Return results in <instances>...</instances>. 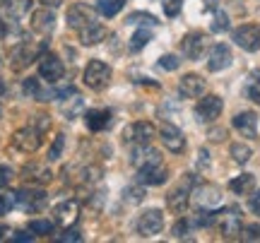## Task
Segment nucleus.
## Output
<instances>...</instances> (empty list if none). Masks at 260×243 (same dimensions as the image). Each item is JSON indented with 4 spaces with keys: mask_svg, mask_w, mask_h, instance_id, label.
<instances>
[{
    "mask_svg": "<svg viewBox=\"0 0 260 243\" xmlns=\"http://www.w3.org/2000/svg\"><path fill=\"white\" fill-rule=\"evenodd\" d=\"M234 44L243 51H258L260 48V24H243V27L234 29Z\"/></svg>",
    "mask_w": 260,
    "mask_h": 243,
    "instance_id": "nucleus-7",
    "label": "nucleus"
},
{
    "mask_svg": "<svg viewBox=\"0 0 260 243\" xmlns=\"http://www.w3.org/2000/svg\"><path fill=\"white\" fill-rule=\"evenodd\" d=\"M193 186H195V176L193 173H183L181 183L167 195V205L171 212H176V215H183V212H186L188 202H190V195H193Z\"/></svg>",
    "mask_w": 260,
    "mask_h": 243,
    "instance_id": "nucleus-1",
    "label": "nucleus"
},
{
    "mask_svg": "<svg viewBox=\"0 0 260 243\" xmlns=\"http://www.w3.org/2000/svg\"><path fill=\"white\" fill-rule=\"evenodd\" d=\"M128 22L130 24H159L157 22V17H152V15H145V12H135V15H130L128 17Z\"/></svg>",
    "mask_w": 260,
    "mask_h": 243,
    "instance_id": "nucleus-38",
    "label": "nucleus"
},
{
    "mask_svg": "<svg viewBox=\"0 0 260 243\" xmlns=\"http://www.w3.org/2000/svg\"><path fill=\"white\" fill-rule=\"evenodd\" d=\"M229 154L234 157V161L236 164H246V161L253 157V150L248 147V145H241V142H234L232 147H229Z\"/></svg>",
    "mask_w": 260,
    "mask_h": 243,
    "instance_id": "nucleus-31",
    "label": "nucleus"
},
{
    "mask_svg": "<svg viewBox=\"0 0 260 243\" xmlns=\"http://www.w3.org/2000/svg\"><path fill=\"white\" fill-rule=\"evenodd\" d=\"M39 75L44 77V80H48L51 84L60 82L63 75H65L63 60H60L58 56H53V53H44V56H39Z\"/></svg>",
    "mask_w": 260,
    "mask_h": 243,
    "instance_id": "nucleus-5",
    "label": "nucleus"
},
{
    "mask_svg": "<svg viewBox=\"0 0 260 243\" xmlns=\"http://www.w3.org/2000/svg\"><path fill=\"white\" fill-rule=\"evenodd\" d=\"M159 65L164 67V70H176V67L181 65V60H178L176 56H161L159 58Z\"/></svg>",
    "mask_w": 260,
    "mask_h": 243,
    "instance_id": "nucleus-43",
    "label": "nucleus"
},
{
    "mask_svg": "<svg viewBox=\"0 0 260 243\" xmlns=\"http://www.w3.org/2000/svg\"><path fill=\"white\" fill-rule=\"evenodd\" d=\"M212 140H224V130H217V132H212Z\"/></svg>",
    "mask_w": 260,
    "mask_h": 243,
    "instance_id": "nucleus-50",
    "label": "nucleus"
},
{
    "mask_svg": "<svg viewBox=\"0 0 260 243\" xmlns=\"http://www.w3.org/2000/svg\"><path fill=\"white\" fill-rule=\"evenodd\" d=\"M53 222L60 226H73L77 222V217H80V202L77 200H65L60 205H56L53 210Z\"/></svg>",
    "mask_w": 260,
    "mask_h": 243,
    "instance_id": "nucleus-16",
    "label": "nucleus"
},
{
    "mask_svg": "<svg viewBox=\"0 0 260 243\" xmlns=\"http://www.w3.org/2000/svg\"><path fill=\"white\" fill-rule=\"evenodd\" d=\"M205 44H207V41H205L203 31H190V34H186V37H183L181 48H183V53H186L190 60H198V58L203 56Z\"/></svg>",
    "mask_w": 260,
    "mask_h": 243,
    "instance_id": "nucleus-18",
    "label": "nucleus"
},
{
    "mask_svg": "<svg viewBox=\"0 0 260 243\" xmlns=\"http://www.w3.org/2000/svg\"><path fill=\"white\" fill-rule=\"evenodd\" d=\"M253 188H255V176L253 173H241V176H236L234 181H229V190L236 193V195H248Z\"/></svg>",
    "mask_w": 260,
    "mask_h": 243,
    "instance_id": "nucleus-27",
    "label": "nucleus"
},
{
    "mask_svg": "<svg viewBox=\"0 0 260 243\" xmlns=\"http://www.w3.org/2000/svg\"><path fill=\"white\" fill-rule=\"evenodd\" d=\"M246 96L251 99V101L260 103V70H255L251 75V82H248V87H246Z\"/></svg>",
    "mask_w": 260,
    "mask_h": 243,
    "instance_id": "nucleus-33",
    "label": "nucleus"
},
{
    "mask_svg": "<svg viewBox=\"0 0 260 243\" xmlns=\"http://www.w3.org/2000/svg\"><path fill=\"white\" fill-rule=\"evenodd\" d=\"M106 37H109V29L102 27L99 22H94V24H89V27H84L82 31H80V41H82L84 46H96V44H102Z\"/></svg>",
    "mask_w": 260,
    "mask_h": 243,
    "instance_id": "nucleus-23",
    "label": "nucleus"
},
{
    "mask_svg": "<svg viewBox=\"0 0 260 243\" xmlns=\"http://www.w3.org/2000/svg\"><path fill=\"white\" fill-rule=\"evenodd\" d=\"M3 3H8V0H0V5H3Z\"/></svg>",
    "mask_w": 260,
    "mask_h": 243,
    "instance_id": "nucleus-52",
    "label": "nucleus"
},
{
    "mask_svg": "<svg viewBox=\"0 0 260 243\" xmlns=\"http://www.w3.org/2000/svg\"><path fill=\"white\" fill-rule=\"evenodd\" d=\"M130 164L135 168L149 166V164H161V154L149 145H138V150L130 154Z\"/></svg>",
    "mask_w": 260,
    "mask_h": 243,
    "instance_id": "nucleus-17",
    "label": "nucleus"
},
{
    "mask_svg": "<svg viewBox=\"0 0 260 243\" xmlns=\"http://www.w3.org/2000/svg\"><path fill=\"white\" fill-rule=\"evenodd\" d=\"M48 202V195L44 190H37V188H22L15 193V205L27 210V212H34V210H41V207Z\"/></svg>",
    "mask_w": 260,
    "mask_h": 243,
    "instance_id": "nucleus-8",
    "label": "nucleus"
},
{
    "mask_svg": "<svg viewBox=\"0 0 260 243\" xmlns=\"http://www.w3.org/2000/svg\"><path fill=\"white\" fill-rule=\"evenodd\" d=\"M164 229V215L159 210H147L142 212L138 219V234L149 238V236H157Z\"/></svg>",
    "mask_w": 260,
    "mask_h": 243,
    "instance_id": "nucleus-11",
    "label": "nucleus"
},
{
    "mask_svg": "<svg viewBox=\"0 0 260 243\" xmlns=\"http://www.w3.org/2000/svg\"><path fill=\"white\" fill-rule=\"evenodd\" d=\"M8 238H12V229L8 224H0V243L8 241Z\"/></svg>",
    "mask_w": 260,
    "mask_h": 243,
    "instance_id": "nucleus-48",
    "label": "nucleus"
},
{
    "mask_svg": "<svg viewBox=\"0 0 260 243\" xmlns=\"http://www.w3.org/2000/svg\"><path fill=\"white\" fill-rule=\"evenodd\" d=\"M29 8H31V0H10V5H8L10 17H12V19H19L22 15H27Z\"/></svg>",
    "mask_w": 260,
    "mask_h": 243,
    "instance_id": "nucleus-32",
    "label": "nucleus"
},
{
    "mask_svg": "<svg viewBox=\"0 0 260 243\" xmlns=\"http://www.w3.org/2000/svg\"><path fill=\"white\" fill-rule=\"evenodd\" d=\"M31 29L37 34H51L56 29V15L51 10H37L31 15Z\"/></svg>",
    "mask_w": 260,
    "mask_h": 243,
    "instance_id": "nucleus-21",
    "label": "nucleus"
},
{
    "mask_svg": "<svg viewBox=\"0 0 260 243\" xmlns=\"http://www.w3.org/2000/svg\"><path fill=\"white\" fill-rule=\"evenodd\" d=\"M3 94H5V82L0 80V96H3Z\"/></svg>",
    "mask_w": 260,
    "mask_h": 243,
    "instance_id": "nucleus-51",
    "label": "nucleus"
},
{
    "mask_svg": "<svg viewBox=\"0 0 260 243\" xmlns=\"http://www.w3.org/2000/svg\"><path fill=\"white\" fill-rule=\"evenodd\" d=\"M22 87H24V94L37 99V101H51V96H56V92H46L41 87V80H37V77H27Z\"/></svg>",
    "mask_w": 260,
    "mask_h": 243,
    "instance_id": "nucleus-25",
    "label": "nucleus"
},
{
    "mask_svg": "<svg viewBox=\"0 0 260 243\" xmlns=\"http://www.w3.org/2000/svg\"><path fill=\"white\" fill-rule=\"evenodd\" d=\"M248 207L253 210V215H258V217H260V190L251 197V202H248Z\"/></svg>",
    "mask_w": 260,
    "mask_h": 243,
    "instance_id": "nucleus-46",
    "label": "nucleus"
},
{
    "mask_svg": "<svg viewBox=\"0 0 260 243\" xmlns=\"http://www.w3.org/2000/svg\"><path fill=\"white\" fill-rule=\"evenodd\" d=\"M181 8H183L181 0H164V12H167V17H178V15H181Z\"/></svg>",
    "mask_w": 260,
    "mask_h": 243,
    "instance_id": "nucleus-40",
    "label": "nucleus"
},
{
    "mask_svg": "<svg viewBox=\"0 0 260 243\" xmlns=\"http://www.w3.org/2000/svg\"><path fill=\"white\" fill-rule=\"evenodd\" d=\"M58 241H82V236L77 234V231H70V229H68V231H63V234L58 236Z\"/></svg>",
    "mask_w": 260,
    "mask_h": 243,
    "instance_id": "nucleus-45",
    "label": "nucleus"
},
{
    "mask_svg": "<svg viewBox=\"0 0 260 243\" xmlns=\"http://www.w3.org/2000/svg\"><path fill=\"white\" fill-rule=\"evenodd\" d=\"M234 128L241 132L243 137H255V132H258V116L253 111L239 113V116L234 118Z\"/></svg>",
    "mask_w": 260,
    "mask_h": 243,
    "instance_id": "nucleus-22",
    "label": "nucleus"
},
{
    "mask_svg": "<svg viewBox=\"0 0 260 243\" xmlns=\"http://www.w3.org/2000/svg\"><path fill=\"white\" fill-rule=\"evenodd\" d=\"M169 171L164 168V164H149V166L138 168V181L142 186H161L167 183Z\"/></svg>",
    "mask_w": 260,
    "mask_h": 243,
    "instance_id": "nucleus-15",
    "label": "nucleus"
},
{
    "mask_svg": "<svg viewBox=\"0 0 260 243\" xmlns=\"http://www.w3.org/2000/svg\"><path fill=\"white\" fill-rule=\"evenodd\" d=\"M217 226L222 231L224 238H236L241 234V210L239 207H226L222 212H217Z\"/></svg>",
    "mask_w": 260,
    "mask_h": 243,
    "instance_id": "nucleus-4",
    "label": "nucleus"
},
{
    "mask_svg": "<svg viewBox=\"0 0 260 243\" xmlns=\"http://www.w3.org/2000/svg\"><path fill=\"white\" fill-rule=\"evenodd\" d=\"M111 118L113 116L109 109H92V111H87V116H84V123H87V128L92 132H102L111 125Z\"/></svg>",
    "mask_w": 260,
    "mask_h": 243,
    "instance_id": "nucleus-20",
    "label": "nucleus"
},
{
    "mask_svg": "<svg viewBox=\"0 0 260 243\" xmlns=\"http://www.w3.org/2000/svg\"><path fill=\"white\" fill-rule=\"evenodd\" d=\"M125 3H128V0H99L96 10L102 12L104 17H116V15L123 10V5H125Z\"/></svg>",
    "mask_w": 260,
    "mask_h": 243,
    "instance_id": "nucleus-28",
    "label": "nucleus"
},
{
    "mask_svg": "<svg viewBox=\"0 0 260 243\" xmlns=\"http://www.w3.org/2000/svg\"><path fill=\"white\" fill-rule=\"evenodd\" d=\"M22 173H24V178L31 181V183H48V181L53 178L51 168L44 166V164H27Z\"/></svg>",
    "mask_w": 260,
    "mask_h": 243,
    "instance_id": "nucleus-26",
    "label": "nucleus"
},
{
    "mask_svg": "<svg viewBox=\"0 0 260 243\" xmlns=\"http://www.w3.org/2000/svg\"><path fill=\"white\" fill-rule=\"evenodd\" d=\"M63 147H65V135L63 132H58L53 145H51V150H48V161H56L63 157Z\"/></svg>",
    "mask_w": 260,
    "mask_h": 243,
    "instance_id": "nucleus-34",
    "label": "nucleus"
},
{
    "mask_svg": "<svg viewBox=\"0 0 260 243\" xmlns=\"http://www.w3.org/2000/svg\"><path fill=\"white\" fill-rule=\"evenodd\" d=\"M157 135V128L152 125L149 121H138L128 125L125 130H123V140L130 142V145H149L152 137Z\"/></svg>",
    "mask_w": 260,
    "mask_h": 243,
    "instance_id": "nucleus-6",
    "label": "nucleus"
},
{
    "mask_svg": "<svg viewBox=\"0 0 260 243\" xmlns=\"http://www.w3.org/2000/svg\"><path fill=\"white\" fill-rule=\"evenodd\" d=\"M29 231H34V234H53V222H48V219H31L29 222Z\"/></svg>",
    "mask_w": 260,
    "mask_h": 243,
    "instance_id": "nucleus-35",
    "label": "nucleus"
},
{
    "mask_svg": "<svg viewBox=\"0 0 260 243\" xmlns=\"http://www.w3.org/2000/svg\"><path fill=\"white\" fill-rule=\"evenodd\" d=\"M241 241H260V224H246L241 226V234H239Z\"/></svg>",
    "mask_w": 260,
    "mask_h": 243,
    "instance_id": "nucleus-36",
    "label": "nucleus"
},
{
    "mask_svg": "<svg viewBox=\"0 0 260 243\" xmlns=\"http://www.w3.org/2000/svg\"><path fill=\"white\" fill-rule=\"evenodd\" d=\"M41 3H44L46 8H58V5H60L63 0H41Z\"/></svg>",
    "mask_w": 260,
    "mask_h": 243,
    "instance_id": "nucleus-49",
    "label": "nucleus"
},
{
    "mask_svg": "<svg viewBox=\"0 0 260 243\" xmlns=\"http://www.w3.org/2000/svg\"><path fill=\"white\" fill-rule=\"evenodd\" d=\"M125 200H128V202H142V200H145V188H128V190H125Z\"/></svg>",
    "mask_w": 260,
    "mask_h": 243,
    "instance_id": "nucleus-41",
    "label": "nucleus"
},
{
    "mask_svg": "<svg viewBox=\"0 0 260 243\" xmlns=\"http://www.w3.org/2000/svg\"><path fill=\"white\" fill-rule=\"evenodd\" d=\"M178 94H181L183 99H198V96H203L205 80L200 75H195V73H188V75H183L181 82H178Z\"/></svg>",
    "mask_w": 260,
    "mask_h": 243,
    "instance_id": "nucleus-14",
    "label": "nucleus"
},
{
    "mask_svg": "<svg viewBox=\"0 0 260 243\" xmlns=\"http://www.w3.org/2000/svg\"><path fill=\"white\" fill-rule=\"evenodd\" d=\"M12 238H15V241L27 243V241H34V234H24V231H12Z\"/></svg>",
    "mask_w": 260,
    "mask_h": 243,
    "instance_id": "nucleus-47",
    "label": "nucleus"
},
{
    "mask_svg": "<svg viewBox=\"0 0 260 243\" xmlns=\"http://www.w3.org/2000/svg\"><path fill=\"white\" fill-rule=\"evenodd\" d=\"M10 207H15V193H10V195H0V217L8 215Z\"/></svg>",
    "mask_w": 260,
    "mask_h": 243,
    "instance_id": "nucleus-42",
    "label": "nucleus"
},
{
    "mask_svg": "<svg viewBox=\"0 0 260 243\" xmlns=\"http://www.w3.org/2000/svg\"><path fill=\"white\" fill-rule=\"evenodd\" d=\"M12 176H15V173H12V168H10V166H0V190L10 186Z\"/></svg>",
    "mask_w": 260,
    "mask_h": 243,
    "instance_id": "nucleus-44",
    "label": "nucleus"
},
{
    "mask_svg": "<svg viewBox=\"0 0 260 243\" xmlns=\"http://www.w3.org/2000/svg\"><path fill=\"white\" fill-rule=\"evenodd\" d=\"M159 137L164 142V147L169 152H174V154H181V152L186 150V137H183V132L178 130L176 125H171V123H164L161 128H159Z\"/></svg>",
    "mask_w": 260,
    "mask_h": 243,
    "instance_id": "nucleus-13",
    "label": "nucleus"
},
{
    "mask_svg": "<svg viewBox=\"0 0 260 243\" xmlns=\"http://www.w3.org/2000/svg\"><path fill=\"white\" fill-rule=\"evenodd\" d=\"M190 229H193V222H190V219H178L176 224H174V236H176V238H186Z\"/></svg>",
    "mask_w": 260,
    "mask_h": 243,
    "instance_id": "nucleus-37",
    "label": "nucleus"
},
{
    "mask_svg": "<svg viewBox=\"0 0 260 243\" xmlns=\"http://www.w3.org/2000/svg\"><path fill=\"white\" fill-rule=\"evenodd\" d=\"M44 51V46H31L29 41H19L15 51H12V70H24L27 65H31L34 60H39V53Z\"/></svg>",
    "mask_w": 260,
    "mask_h": 243,
    "instance_id": "nucleus-10",
    "label": "nucleus"
},
{
    "mask_svg": "<svg viewBox=\"0 0 260 243\" xmlns=\"http://www.w3.org/2000/svg\"><path fill=\"white\" fill-rule=\"evenodd\" d=\"M232 65V51L226 44H217V46L210 51V60H207V67L212 73H219V70H226Z\"/></svg>",
    "mask_w": 260,
    "mask_h": 243,
    "instance_id": "nucleus-19",
    "label": "nucleus"
},
{
    "mask_svg": "<svg viewBox=\"0 0 260 243\" xmlns=\"http://www.w3.org/2000/svg\"><path fill=\"white\" fill-rule=\"evenodd\" d=\"M149 41H152V31H149V29H138V31L133 34V39H130V51L138 53V51H142V48L147 46Z\"/></svg>",
    "mask_w": 260,
    "mask_h": 243,
    "instance_id": "nucleus-29",
    "label": "nucleus"
},
{
    "mask_svg": "<svg viewBox=\"0 0 260 243\" xmlns=\"http://www.w3.org/2000/svg\"><path fill=\"white\" fill-rule=\"evenodd\" d=\"M41 132L44 130L31 123V125H27V128H22V130H17L12 135V147H17V150L24 152V154H34V152L41 147V142H44Z\"/></svg>",
    "mask_w": 260,
    "mask_h": 243,
    "instance_id": "nucleus-3",
    "label": "nucleus"
},
{
    "mask_svg": "<svg viewBox=\"0 0 260 243\" xmlns=\"http://www.w3.org/2000/svg\"><path fill=\"white\" fill-rule=\"evenodd\" d=\"M193 195H195V202L200 207H214L219 200H222V195H219V190L214 186H200V188H193Z\"/></svg>",
    "mask_w": 260,
    "mask_h": 243,
    "instance_id": "nucleus-24",
    "label": "nucleus"
},
{
    "mask_svg": "<svg viewBox=\"0 0 260 243\" xmlns=\"http://www.w3.org/2000/svg\"><path fill=\"white\" fill-rule=\"evenodd\" d=\"M94 22H96V12L89 5H84V3H75L73 8L68 10V27L70 29L82 31L84 27H89Z\"/></svg>",
    "mask_w": 260,
    "mask_h": 243,
    "instance_id": "nucleus-9",
    "label": "nucleus"
},
{
    "mask_svg": "<svg viewBox=\"0 0 260 243\" xmlns=\"http://www.w3.org/2000/svg\"><path fill=\"white\" fill-rule=\"evenodd\" d=\"M84 84L94 89V92H102L106 84L111 82V67L106 65L104 60H89L84 67Z\"/></svg>",
    "mask_w": 260,
    "mask_h": 243,
    "instance_id": "nucleus-2",
    "label": "nucleus"
},
{
    "mask_svg": "<svg viewBox=\"0 0 260 243\" xmlns=\"http://www.w3.org/2000/svg\"><path fill=\"white\" fill-rule=\"evenodd\" d=\"M229 29V17H226V12H217L212 19V31H226Z\"/></svg>",
    "mask_w": 260,
    "mask_h": 243,
    "instance_id": "nucleus-39",
    "label": "nucleus"
},
{
    "mask_svg": "<svg viewBox=\"0 0 260 243\" xmlns=\"http://www.w3.org/2000/svg\"><path fill=\"white\" fill-rule=\"evenodd\" d=\"M222 109H224L222 99H219L217 94H207V96H203L200 101L195 103V116H198L200 121L210 123V121H214V118H219Z\"/></svg>",
    "mask_w": 260,
    "mask_h": 243,
    "instance_id": "nucleus-12",
    "label": "nucleus"
},
{
    "mask_svg": "<svg viewBox=\"0 0 260 243\" xmlns=\"http://www.w3.org/2000/svg\"><path fill=\"white\" fill-rule=\"evenodd\" d=\"M0 31H3V37H5V41H8V44H12L15 39H17V41H22V29L17 27V22L3 19V22H0Z\"/></svg>",
    "mask_w": 260,
    "mask_h": 243,
    "instance_id": "nucleus-30",
    "label": "nucleus"
}]
</instances>
